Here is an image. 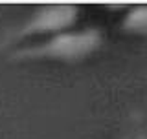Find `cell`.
I'll return each mask as SVG.
<instances>
[{
    "label": "cell",
    "instance_id": "cell-1",
    "mask_svg": "<svg viewBox=\"0 0 147 139\" xmlns=\"http://www.w3.org/2000/svg\"><path fill=\"white\" fill-rule=\"evenodd\" d=\"M103 44V33L98 27H85L79 31H61L52 35L44 42L17 49L11 55L17 61H31V59H53V61L74 62L88 57Z\"/></svg>",
    "mask_w": 147,
    "mask_h": 139
},
{
    "label": "cell",
    "instance_id": "cell-2",
    "mask_svg": "<svg viewBox=\"0 0 147 139\" xmlns=\"http://www.w3.org/2000/svg\"><path fill=\"white\" fill-rule=\"evenodd\" d=\"M79 17L76 6H44L33 11L22 24L9 29L0 39V46H7L35 35H57L74 26Z\"/></svg>",
    "mask_w": 147,
    "mask_h": 139
},
{
    "label": "cell",
    "instance_id": "cell-3",
    "mask_svg": "<svg viewBox=\"0 0 147 139\" xmlns=\"http://www.w3.org/2000/svg\"><path fill=\"white\" fill-rule=\"evenodd\" d=\"M121 29L134 35H147V6H138L127 11L123 17Z\"/></svg>",
    "mask_w": 147,
    "mask_h": 139
},
{
    "label": "cell",
    "instance_id": "cell-4",
    "mask_svg": "<svg viewBox=\"0 0 147 139\" xmlns=\"http://www.w3.org/2000/svg\"><path fill=\"white\" fill-rule=\"evenodd\" d=\"M131 139H147L145 136H136V137H131Z\"/></svg>",
    "mask_w": 147,
    "mask_h": 139
}]
</instances>
